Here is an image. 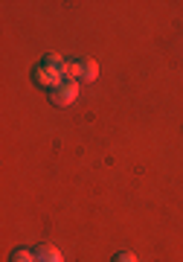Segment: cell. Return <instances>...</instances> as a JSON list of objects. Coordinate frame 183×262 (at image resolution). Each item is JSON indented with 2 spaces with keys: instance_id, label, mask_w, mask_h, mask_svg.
<instances>
[{
  "instance_id": "obj_1",
  "label": "cell",
  "mask_w": 183,
  "mask_h": 262,
  "mask_svg": "<svg viewBox=\"0 0 183 262\" xmlns=\"http://www.w3.org/2000/svg\"><path fill=\"white\" fill-rule=\"evenodd\" d=\"M76 96H79V82L64 79L61 84H55L53 91H50V102H53L55 108H67V105L76 102Z\"/></svg>"
},
{
  "instance_id": "obj_8",
  "label": "cell",
  "mask_w": 183,
  "mask_h": 262,
  "mask_svg": "<svg viewBox=\"0 0 183 262\" xmlns=\"http://www.w3.org/2000/svg\"><path fill=\"white\" fill-rule=\"evenodd\" d=\"M113 262H140V259H137V253H131V251H119L117 256H113Z\"/></svg>"
},
{
  "instance_id": "obj_3",
  "label": "cell",
  "mask_w": 183,
  "mask_h": 262,
  "mask_svg": "<svg viewBox=\"0 0 183 262\" xmlns=\"http://www.w3.org/2000/svg\"><path fill=\"white\" fill-rule=\"evenodd\" d=\"M79 79H82V82H96V79H99V64H96V58H79Z\"/></svg>"
},
{
  "instance_id": "obj_4",
  "label": "cell",
  "mask_w": 183,
  "mask_h": 262,
  "mask_svg": "<svg viewBox=\"0 0 183 262\" xmlns=\"http://www.w3.org/2000/svg\"><path fill=\"white\" fill-rule=\"evenodd\" d=\"M38 262H61V253H58V248H53V245H41L35 251Z\"/></svg>"
},
{
  "instance_id": "obj_7",
  "label": "cell",
  "mask_w": 183,
  "mask_h": 262,
  "mask_svg": "<svg viewBox=\"0 0 183 262\" xmlns=\"http://www.w3.org/2000/svg\"><path fill=\"white\" fill-rule=\"evenodd\" d=\"M64 79H70V82H79V58L67 61V67H64Z\"/></svg>"
},
{
  "instance_id": "obj_5",
  "label": "cell",
  "mask_w": 183,
  "mask_h": 262,
  "mask_svg": "<svg viewBox=\"0 0 183 262\" xmlns=\"http://www.w3.org/2000/svg\"><path fill=\"white\" fill-rule=\"evenodd\" d=\"M44 64L47 67H53V70H58V73L64 76V67H67V58H61L58 53H50V56L44 58Z\"/></svg>"
},
{
  "instance_id": "obj_6",
  "label": "cell",
  "mask_w": 183,
  "mask_h": 262,
  "mask_svg": "<svg viewBox=\"0 0 183 262\" xmlns=\"http://www.w3.org/2000/svg\"><path fill=\"white\" fill-rule=\"evenodd\" d=\"M12 262H38V256L32 251H27V248H18L12 253Z\"/></svg>"
},
{
  "instance_id": "obj_2",
  "label": "cell",
  "mask_w": 183,
  "mask_h": 262,
  "mask_svg": "<svg viewBox=\"0 0 183 262\" xmlns=\"http://www.w3.org/2000/svg\"><path fill=\"white\" fill-rule=\"evenodd\" d=\"M32 79H35V84H41V88H50V91H53L55 84L64 82V76L58 73V70H53V67H47V64H38L35 70H32Z\"/></svg>"
}]
</instances>
